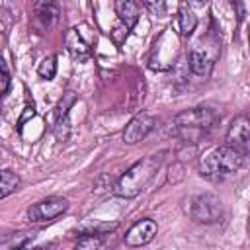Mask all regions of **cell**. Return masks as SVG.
Returning <instances> with one entry per match:
<instances>
[{
  "label": "cell",
  "mask_w": 250,
  "mask_h": 250,
  "mask_svg": "<svg viewBox=\"0 0 250 250\" xmlns=\"http://www.w3.org/2000/svg\"><path fill=\"white\" fill-rule=\"evenodd\" d=\"M162 164V152L160 154H148L141 160H137L115 184H113V193L125 199H133L137 197L146 184L152 180V176L156 174V170Z\"/></svg>",
  "instance_id": "6da1fadb"
},
{
  "label": "cell",
  "mask_w": 250,
  "mask_h": 250,
  "mask_svg": "<svg viewBox=\"0 0 250 250\" xmlns=\"http://www.w3.org/2000/svg\"><path fill=\"white\" fill-rule=\"evenodd\" d=\"M109 35H111V39H113V43H115V45H121V43L127 39V35H129V27L121 23V25L113 27V31H111Z\"/></svg>",
  "instance_id": "44dd1931"
},
{
  "label": "cell",
  "mask_w": 250,
  "mask_h": 250,
  "mask_svg": "<svg viewBox=\"0 0 250 250\" xmlns=\"http://www.w3.org/2000/svg\"><path fill=\"white\" fill-rule=\"evenodd\" d=\"M2 78H0V92H2V96H6L8 94V88H10V70H8V64H6V61H2Z\"/></svg>",
  "instance_id": "7402d4cb"
},
{
  "label": "cell",
  "mask_w": 250,
  "mask_h": 250,
  "mask_svg": "<svg viewBox=\"0 0 250 250\" xmlns=\"http://www.w3.org/2000/svg\"><path fill=\"white\" fill-rule=\"evenodd\" d=\"M240 150H242V156H244V160H246V166H250V141H248Z\"/></svg>",
  "instance_id": "484cf974"
},
{
  "label": "cell",
  "mask_w": 250,
  "mask_h": 250,
  "mask_svg": "<svg viewBox=\"0 0 250 250\" xmlns=\"http://www.w3.org/2000/svg\"><path fill=\"white\" fill-rule=\"evenodd\" d=\"M66 209H68V201L64 197L53 195L33 203L27 209V219L31 223H49V221H55L59 215H62Z\"/></svg>",
  "instance_id": "8992f818"
},
{
  "label": "cell",
  "mask_w": 250,
  "mask_h": 250,
  "mask_svg": "<svg viewBox=\"0 0 250 250\" xmlns=\"http://www.w3.org/2000/svg\"><path fill=\"white\" fill-rule=\"evenodd\" d=\"M29 115H31V117L35 115V111H33V107H25V113L21 115V119H20V123H18V127H20V129H21V125L25 123V119H27Z\"/></svg>",
  "instance_id": "d4e9b609"
},
{
  "label": "cell",
  "mask_w": 250,
  "mask_h": 250,
  "mask_svg": "<svg viewBox=\"0 0 250 250\" xmlns=\"http://www.w3.org/2000/svg\"><path fill=\"white\" fill-rule=\"evenodd\" d=\"M35 236V232H18L16 236H6L2 240V250H29Z\"/></svg>",
  "instance_id": "9a60e30c"
},
{
  "label": "cell",
  "mask_w": 250,
  "mask_h": 250,
  "mask_svg": "<svg viewBox=\"0 0 250 250\" xmlns=\"http://www.w3.org/2000/svg\"><path fill=\"white\" fill-rule=\"evenodd\" d=\"M195 152H197V148H195V145L191 143L189 148H180V150H178V156H180V160H186V158H191V154H195Z\"/></svg>",
  "instance_id": "cb8c5ba5"
},
{
  "label": "cell",
  "mask_w": 250,
  "mask_h": 250,
  "mask_svg": "<svg viewBox=\"0 0 250 250\" xmlns=\"http://www.w3.org/2000/svg\"><path fill=\"white\" fill-rule=\"evenodd\" d=\"M64 45H66L68 55H70L72 61H76V62H84V61H88V59L92 57V47H90V43L82 37V33H80L76 27H72V29L66 31V35H64Z\"/></svg>",
  "instance_id": "9c48e42d"
},
{
  "label": "cell",
  "mask_w": 250,
  "mask_h": 250,
  "mask_svg": "<svg viewBox=\"0 0 250 250\" xmlns=\"http://www.w3.org/2000/svg\"><path fill=\"white\" fill-rule=\"evenodd\" d=\"M154 129V117L146 111H141L137 113L125 127L123 131V141L127 145H135V143H141L150 131Z\"/></svg>",
  "instance_id": "ba28073f"
},
{
  "label": "cell",
  "mask_w": 250,
  "mask_h": 250,
  "mask_svg": "<svg viewBox=\"0 0 250 250\" xmlns=\"http://www.w3.org/2000/svg\"><path fill=\"white\" fill-rule=\"evenodd\" d=\"M156 232H158L156 221H152V219H141V221H137V223H133L129 227V230L123 236V242L127 246H131V248H139V246L148 244L156 236Z\"/></svg>",
  "instance_id": "52a82bcc"
},
{
  "label": "cell",
  "mask_w": 250,
  "mask_h": 250,
  "mask_svg": "<svg viewBox=\"0 0 250 250\" xmlns=\"http://www.w3.org/2000/svg\"><path fill=\"white\" fill-rule=\"evenodd\" d=\"M113 6H115V14L119 16L121 23L127 25L129 29H133L139 21V4L131 2V0H117Z\"/></svg>",
  "instance_id": "4fadbf2b"
},
{
  "label": "cell",
  "mask_w": 250,
  "mask_h": 250,
  "mask_svg": "<svg viewBox=\"0 0 250 250\" xmlns=\"http://www.w3.org/2000/svg\"><path fill=\"white\" fill-rule=\"evenodd\" d=\"M213 57H209L207 53H201L197 49H191L189 55H188V66L189 70L195 74V76H203L207 78L213 70Z\"/></svg>",
  "instance_id": "8fae6325"
},
{
  "label": "cell",
  "mask_w": 250,
  "mask_h": 250,
  "mask_svg": "<svg viewBox=\"0 0 250 250\" xmlns=\"http://www.w3.org/2000/svg\"><path fill=\"white\" fill-rule=\"evenodd\" d=\"M33 12H35V20L39 21V25L43 29L51 27L59 20V6L53 2H35Z\"/></svg>",
  "instance_id": "5bb4252c"
},
{
  "label": "cell",
  "mask_w": 250,
  "mask_h": 250,
  "mask_svg": "<svg viewBox=\"0 0 250 250\" xmlns=\"http://www.w3.org/2000/svg\"><path fill=\"white\" fill-rule=\"evenodd\" d=\"M178 55H180V33L170 25L152 43V49L148 55V66L158 72L170 70L176 64Z\"/></svg>",
  "instance_id": "277c9868"
},
{
  "label": "cell",
  "mask_w": 250,
  "mask_h": 250,
  "mask_svg": "<svg viewBox=\"0 0 250 250\" xmlns=\"http://www.w3.org/2000/svg\"><path fill=\"white\" fill-rule=\"evenodd\" d=\"M189 215L197 223H205V225L217 223L223 217V203L213 193H199L191 199Z\"/></svg>",
  "instance_id": "5b68a950"
},
{
  "label": "cell",
  "mask_w": 250,
  "mask_h": 250,
  "mask_svg": "<svg viewBox=\"0 0 250 250\" xmlns=\"http://www.w3.org/2000/svg\"><path fill=\"white\" fill-rule=\"evenodd\" d=\"M74 104H76V94L72 90L64 92L62 98H61V102H59V105H57V117H66L68 111H70V107Z\"/></svg>",
  "instance_id": "ffe728a7"
},
{
  "label": "cell",
  "mask_w": 250,
  "mask_h": 250,
  "mask_svg": "<svg viewBox=\"0 0 250 250\" xmlns=\"http://www.w3.org/2000/svg\"><path fill=\"white\" fill-rule=\"evenodd\" d=\"M242 164H244L242 150L236 148V146L225 145V146L213 148L209 154H205L201 158V162H199V174L203 178L215 180V178H221V176H227V174L236 172Z\"/></svg>",
  "instance_id": "3957f363"
},
{
  "label": "cell",
  "mask_w": 250,
  "mask_h": 250,
  "mask_svg": "<svg viewBox=\"0 0 250 250\" xmlns=\"http://www.w3.org/2000/svg\"><path fill=\"white\" fill-rule=\"evenodd\" d=\"M53 135H55V139L61 141V143L68 141V137H70V119H68V115H66V117H57V119H55Z\"/></svg>",
  "instance_id": "d6986e66"
},
{
  "label": "cell",
  "mask_w": 250,
  "mask_h": 250,
  "mask_svg": "<svg viewBox=\"0 0 250 250\" xmlns=\"http://www.w3.org/2000/svg\"><path fill=\"white\" fill-rule=\"evenodd\" d=\"M217 121L219 115L211 107H191L174 117L172 133L184 139L186 143H197Z\"/></svg>",
  "instance_id": "7a4b0ae2"
},
{
  "label": "cell",
  "mask_w": 250,
  "mask_h": 250,
  "mask_svg": "<svg viewBox=\"0 0 250 250\" xmlns=\"http://www.w3.org/2000/svg\"><path fill=\"white\" fill-rule=\"evenodd\" d=\"M37 74H39L43 80H53L55 74H57V59H55L53 55L45 57V59L39 62V66H37Z\"/></svg>",
  "instance_id": "ac0fdd59"
},
{
  "label": "cell",
  "mask_w": 250,
  "mask_h": 250,
  "mask_svg": "<svg viewBox=\"0 0 250 250\" xmlns=\"http://www.w3.org/2000/svg\"><path fill=\"white\" fill-rule=\"evenodd\" d=\"M250 141V117L248 115H236L227 131V145L242 148Z\"/></svg>",
  "instance_id": "30bf717a"
},
{
  "label": "cell",
  "mask_w": 250,
  "mask_h": 250,
  "mask_svg": "<svg viewBox=\"0 0 250 250\" xmlns=\"http://www.w3.org/2000/svg\"><path fill=\"white\" fill-rule=\"evenodd\" d=\"M74 250H105V244L100 234H82Z\"/></svg>",
  "instance_id": "e0dca14e"
},
{
  "label": "cell",
  "mask_w": 250,
  "mask_h": 250,
  "mask_svg": "<svg viewBox=\"0 0 250 250\" xmlns=\"http://www.w3.org/2000/svg\"><path fill=\"white\" fill-rule=\"evenodd\" d=\"M145 6L150 10V14H154V16H164V12H166V4L164 2H152V0H148V2H145Z\"/></svg>",
  "instance_id": "603a6c76"
},
{
  "label": "cell",
  "mask_w": 250,
  "mask_h": 250,
  "mask_svg": "<svg viewBox=\"0 0 250 250\" xmlns=\"http://www.w3.org/2000/svg\"><path fill=\"white\" fill-rule=\"evenodd\" d=\"M197 27V16L189 8V4L182 2L178 8V33L180 37H189Z\"/></svg>",
  "instance_id": "7c38bea8"
},
{
  "label": "cell",
  "mask_w": 250,
  "mask_h": 250,
  "mask_svg": "<svg viewBox=\"0 0 250 250\" xmlns=\"http://www.w3.org/2000/svg\"><path fill=\"white\" fill-rule=\"evenodd\" d=\"M20 186V178L18 174H14L12 170H2L0 174V197H8L12 191H16Z\"/></svg>",
  "instance_id": "2e32d148"
},
{
  "label": "cell",
  "mask_w": 250,
  "mask_h": 250,
  "mask_svg": "<svg viewBox=\"0 0 250 250\" xmlns=\"http://www.w3.org/2000/svg\"><path fill=\"white\" fill-rule=\"evenodd\" d=\"M248 45H250V29H248Z\"/></svg>",
  "instance_id": "4316f807"
}]
</instances>
